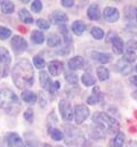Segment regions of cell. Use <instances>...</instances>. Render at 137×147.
Segmentation results:
<instances>
[{
	"instance_id": "obj_33",
	"label": "cell",
	"mask_w": 137,
	"mask_h": 147,
	"mask_svg": "<svg viewBox=\"0 0 137 147\" xmlns=\"http://www.w3.org/2000/svg\"><path fill=\"white\" fill-rule=\"evenodd\" d=\"M33 64L35 65V67L37 69H43L45 67V65H46V62H45V59L41 57V56H35L33 58Z\"/></svg>"
},
{
	"instance_id": "obj_42",
	"label": "cell",
	"mask_w": 137,
	"mask_h": 147,
	"mask_svg": "<svg viewBox=\"0 0 137 147\" xmlns=\"http://www.w3.org/2000/svg\"><path fill=\"white\" fill-rule=\"evenodd\" d=\"M135 18H136V21H137V7H136V9H135Z\"/></svg>"
},
{
	"instance_id": "obj_27",
	"label": "cell",
	"mask_w": 137,
	"mask_h": 147,
	"mask_svg": "<svg viewBox=\"0 0 137 147\" xmlns=\"http://www.w3.org/2000/svg\"><path fill=\"white\" fill-rule=\"evenodd\" d=\"M31 40L33 41L34 43H37V45H41L45 41V36H43V33L41 31L35 30L31 34Z\"/></svg>"
},
{
	"instance_id": "obj_20",
	"label": "cell",
	"mask_w": 137,
	"mask_h": 147,
	"mask_svg": "<svg viewBox=\"0 0 137 147\" xmlns=\"http://www.w3.org/2000/svg\"><path fill=\"white\" fill-rule=\"evenodd\" d=\"M71 29H72V31L75 36H81L86 30V24L82 21H75V22L72 23Z\"/></svg>"
},
{
	"instance_id": "obj_44",
	"label": "cell",
	"mask_w": 137,
	"mask_h": 147,
	"mask_svg": "<svg viewBox=\"0 0 137 147\" xmlns=\"http://www.w3.org/2000/svg\"><path fill=\"white\" fill-rule=\"evenodd\" d=\"M135 70H136V71H137V66H136V69H135Z\"/></svg>"
},
{
	"instance_id": "obj_37",
	"label": "cell",
	"mask_w": 137,
	"mask_h": 147,
	"mask_svg": "<svg viewBox=\"0 0 137 147\" xmlns=\"http://www.w3.org/2000/svg\"><path fill=\"white\" fill-rule=\"evenodd\" d=\"M24 117H25V120L29 123H31L33 121V111L31 110V109H28V110L24 112Z\"/></svg>"
},
{
	"instance_id": "obj_13",
	"label": "cell",
	"mask_w": 137,
	"mask_h": 147,
	"mask_svg": "<svg viewBox=\"0 0 137 147\" xmlns=\"http://www.w3.org/2000/svg\"><path fill=\"white\" fill-rule=\"evenodd\" d=\"M48 71L49 73L54 76H57L63 72V63L57 61V59H54L52 62L48 63Z\"/></svg>"
},
{
	"instance_id": "obj_28",
	"label": "cell",
	"mask_w": 137,
	"mask_h": 147,
	"mask_svg": "<svg viewBox=\"0 0 137 147\" xmlns=\"http://www.w3.org/2000/svg\"><path fill=\"white\" fill-rule=\"evenodd\" d=\"M15 9V6L12 1H2L1 3V11L3 14H12Z\"/></svg>"
},
{
	"instance_id": "obj_38",
	"label": "cell",
	"mask_w": 137,
	"mask_h": 147,
	"mask_svg": "<svg viewBox=\"0 0 137 147\" xmlns=\"http://www.w3.org/2000/svg\"><path fill=\"white\" fill-rule=\"evenodd\" d=\"M60 87H61V83H60V81H55V82H53L52 83V86H50V89L48 90L49 92H52V94H55L58 89H60Z\"/></svg>"
},
{
	"instance_id": "obj_8",
	"label": "cell",
	"mask_w": 137,
	"mask_h": 147,
	"mask_svg": "<svg viewBox=\"0 0 137 147\" xmlns=\"http://www.w3.org/2000/svg\"><path fill=\"white\" fill-rule=\"evenodd\" d=\"M89 116V110L86 105L83 104H78L74 107V120L77 122V124H81L85 122V120H87V117Z\"/></svg>"
},
{
	"instance_id": "obj_18",
	"label": "cell",
	"mask_w": 137,
	"mask_h": 147,
	"mask_svg": "<svg viewBox=\"0 0 137 147\" xmlns=\"http://www.w3.org/2000/svg\"><path fill=\"white\" fill-rule=\"evenodd\" d=\"M83 66V58L81 56H75L68 61V69L72 71L80 70Z\"/></svg>"
},
{
	"instance_id": "obj_5",
	"label": "cell",
	"mask_w": 137,
	"mask_h": 147,
	"mask_svg": "<svg viewBox=\"0 0 137 147\" xmlns=\"http://www.w3.org/2000/svg\"><path fill=\"white\" fill-rule=\"evenodd\" d=\"M58 110L61 113V116L64 121L70 122L73 120V116H74V111L72 110V105L71 103L68 102V99H62L58 104Z\"/></svg>"
},
{
	"instance_id": "obj_40",
	"label": "cell",
	"mask_w": 137,
	"mask_h": 147,
	"mask_svg": "<svg viewBox=\"0 0 137 147\" xmlns=\"http://www.w3.org/2000/svg\"><path fill=\"white\" fill-rule=\"evenodd\" d=\"M127 147H137V142H133V140H130V142L128 143V146Z\"/></svg>"
},
{
	"instance_id": "obj_19",
	"label": "cell",
	"mask_w": 137,
	"mask_h": 147,
	"mask_svg": "<svg viewBox=\"0 0 137 147\" xmlns=\"http://www.w3.org/2000/svg\"><path fill=\"white\" fill-rule=\"evenodd\" d=\"M112 49L115 54L120 55L123 53L125 50V46H123V42L121 40V38L119 37H113L112 38Z\"/></svg>"
},
{
	"instance_id": "obj_17",
	"label": "cell",
	"mask_w": 137,
	"mask_h": 147,
	"mask_svg": "<svg viewBox=\"0 0 137 147\" xmlns=\"http://www.w3.org/2000/svg\"><path fill=\"white\" fill-rule=\"evenodd\" d=\"M39 80H40V86L46 89V90H49L50 89V86H52V79L49 76V74L45 71H41L39 74Z\"/></svg>"
},
{
	"instance_id": "obj_30",
	"label": "cell",
	"mask_w": 137,
	"mask_h": 147,
	"mask_svg": "<svg viewBox=\"0 0 137 147\" xmlns=\"http://www.w3.org/2000/svg\"><path fill=\"white\" fill-rule=\"evenodd\" d=\"M61 43V38L57 34H50L47 38V45L49 47H57Z\"/></svg>"
},
{
	"instance_id": "obj_7",
	"label": "cell",
	"mask_w": 137,
	"mask_h": 147,
	"mask_svg": "<svg viewBox=\"0 0 137 147\" xmlns=\"http://www.w3.org/2000/svg\"><path fill=\"white\" fill-rule=\"evenodd\" d=\"M137 50V41L135 39H130L126 45H125V57L123 59L127 61L128 63H132L136 59L135 57V51Z\"/></svg>"
},
{
	"instance_id": "obj_29",
	"label": "cell",
	"mask_w": 137,
	"mask_h": 147,
	"mask_svg": "<svg viewBox=\"0 0 137 147\" xmlns=\"http://www.w3.org/2000/svg\"><path fill=\"white\" fill-rule=\"evenodd\" d=\"M97 76L101 81H105L110 78V71L105 66H98L97 67Z\"/></svg>"
},
{
	"instance_id": "obj_11",
	"label": "cell",
	"mask_w": 137,
	"mask_h": 147,
	"mask_svg": "<svg viewBox=\"0 0 137 147\" xmlns=\"http://www.w3.org/2000/svg\"><path fill=\"white\" fill-rule=\"evenodd\" d=\"M12 47L14 49V51L16 53H22L25 51L28 48V43L25 41V39L20 36H14L12 38Z\"/></svg>"
},
{
	"instance_id": "obj_4",
	"label": "cell",
	"mask_w": 137,
	"mask_h": 147,
	"mask_svg": "<svg viewBox=\"0 0 137 147\" xmlns=\"http://www.w3.org/2000/svg\"><path fill=\"white\" fill-rule=\"evenodd\" d=\"M92 119H93V123L96 125V128L98 130H103L104 132L112 134L114 131H118V129H119L118 121L106 113L97 112L93 115Z\"/></svg>"
},
{
	"instance_id": "obj_43",
	"label": "cell",
	"mask_w": 137,
	"mask_h": 147,
	"mask_svg": "<svg viewBox=\"0 0 137 147\" xmlns=\"http://www.w3.org/2000/svg\"><path fill=\"white\" fill-rule=\"evenodd\" d=\"M55 147H64V146H61V145H57V146H55Z\"/></svg>"
},
{
	"instance_id": "obj_39",
	"label": "cell",
	"mask_w": 137,
	"mask_h": 147,
	"mask_svg": "<svg viewBox=\"0 0 137 147\" xmlns=\"http://www.w3.org/2000/svg\"><path fill=\"white\" fill-rule=\"evenodd\" d=\"M74 5V1L73 0H62V6L66 7V8H70Z\"/></svg>"
},
{
	"instance_id": "obj_22",
	"label": "cell",
	"mask_w": 137,
	"mask_h": 147,
	"mask_svg": "<svg viewBox=\"0 0 137 147\" xmlns=\"http://www.w3.org/2000/svg\"><path fill=\"white\" fill-rule=\"evenodd\" d=\"M101 100H102V96H101V92H100L98 87H96V88H94V94L88 97L87 103H88L89 105H96V104H98Z\"/></svg>"
},
{
	"instance_id": "obj_12",
	"label": "cell",
	"mask_w": 137,
	"mask_h": 147,
	"mask_svg": "<svg viewBox=\"0 0 137 147\" xmlns=\"http://www.w3.org/2000/svg\"><path fill=\"white\" fill-rule=\"evenodd\" d=\"M114 70L119 73H121L122 75H128L132 72V66L129 65V63L125 59H120L117 62V64L114 65Z\"/></svg>"
},
{
	"instance_id": "obj_16",
	"label": "cell",
	"mask_w": 137,
	"mask_h": 147,
	"mask_svg": "<svg viewBox=\"0 0 137 147\" xmlns=\"http://www.w3.org/2000/svg\"><path fill=\"white\" fill-rule=\"evenodd\" d=\"M94 61L98 62L100 64H106L111 61V55L107 53H102V51H93L92 54Z\"/></svg>"
},
{
	"instance_id": "obj_15",
	"label": "cell",
	"mask_w": 137,
	"mask_h": 147,
	"mask_svg": "<svg viewBox=\"0 0 137 147\" xmlns=\"http://www.w3.org/2000/svg\"><path fill=\"white\" fill-rule=\"evenodd\" d=\"M87 16H88V18L92 20V21H97V20H100V17H101V10H100L98 5H96V3L90 5L89 8L87 9Z\"/></svg>"
},
{
	"instance_id": "obj_3",
	"label": "cell",
	"mask_w": 137,
	"mask_h": 147,
	"mask_svg": "<svg viewBox=\"0 0 137 147\" xmlns=\"http://www.w3.org/2000/svg\"><path fill=\"white\" fill-rule=\"evenodd\" d=\"M64 142L70 147H87L88 142L81 130L72 124H64Z\"/></svg>"
},
{
	"instance_id": "obj_26",
	"label": "cell",
	"mask_w": 137,
	"mask_h": 147,
	"mask_svg": "<svg viewBox=\"0 0 137 147\" xmlns=\"http://www.w3.org/2000/svg\"><path fill=\"white\" fill-rule=\"evenodd\" d=\"M81 81H82V83H83L86 87H90V86H93V84L96 83V79H95L90 73L82 74V76H81Z\"/></svg>"
},
{
	"instance_id": "obj_23",
	"label": "cell",
	"mask_w": 137,
	"mask_h": 147,
	"mask_svg": "<svg viewBox=\"0 0 137 147\" xmlns=\"http://www.w3.org/2000/svg\"><path fill=\"white\" fill-rule=\"evenodd\" d=\"M18 16H20V18H21V21H22L23 23L31 24V23L33 22V17H32V15H31L30 11L26 10L25 8L20 9V11H18Z\"/></svg>"
},
{
	"instance_id": "obj_21",
	"label": "cell",
	"mask_w": 137,
	"mask_h": 147,
	"mask_svg": "<svg viewBox=\"0 0 137 147\" xmlns=\"http://www.w3.org/2000/svg\"><path fill=\"white\" fill-rule=\"evenodd\" d=\"M123 143H125V135H123V132L119 131L114 136V138L111 140L109 147H123Z\"/></svg>"
},
{
	"instance_id": "obj_24",
	"label": "cell",
	"mask_w": 137,
	"mask_h": 147,
	"mask_svg": "<svg viewBox=\"0 0 137 147\" xmlns=\"http://www.w3.org/2000/svg\"><path fill=\"white\" fill-rule=\"evenodd\" d=\"M22 99L28 104H34L37 102V95L30 90H24L22 92Z\"/></svg>"
},
{
	"instance_id": "obj_10",
	"label": "cell",
	"mask_w": 137,
	"mask_h": 147,
	"mask_svg": "<svg viewBox=\"0 0 137 147\" xmlns=\"http://www.w3.org/2000/svg\"><path fill=\"white\" fill-rule=\"evenodd\" d=\"M103 16H104V18H105L106 22H109V23H114V22H117V21L119 20L120 13H119V10H118L117 8H114V7H106V8L104 9V11H103Z\"/></svg>"
},
{
	"instance_id": "obj_34",
	"label": "cell",
	"mask_w": 137,
	"mask_h": 147,
	"mask_svg": "<svg viewBox=\"0 0 137 147\" xmlns=\"http://www.w3.org/2000/svg\"><path fill=\"white\" fill-rule=\"evenodd\" d=\"M12 36V31L5 26H1L0 28V39L1 40H6L8 38Z\"/></svg>"
},
{
	"instance_id": "obj_35",
	"label": "cell",
	"mask_w": 137,
	"mask_h": 147,
	"mask_svg": "<svg viewBox=\"0 0 137 147\" xmlns=\"http://www.w3.org/2000/svg\"><path fill=\"white\" fill-rule=\"evenodd\" d=\"M37 26H38L39 29L47 30V29L49 28V22L46 21V20H43V18H39V20L37 21Z\"/></svg>"
},
{
	"instance_id": "obj_9",
	"label": "cell",
	"mask_w": 137,
	"mask_h": 147,
	"mask_svg": "<svg viewBox=\"0 0 137 147\" xmlns=\"http://www.w3.org/2000/svg\"><path fill=\"white\" fill-rule=\"evenodd\" d=\"M12 62V57L9 51L5 48V47H0V64L2 66V76H6L8 72V67L10 65Z\"/></svg>"
},
{
	"instance_id": "obj_36",
	"label": "cell",
	"mask_w": 137,
	"mask_h": 147,
	"mask_svg": "<svg viewBox=\"0 0 137 147\" xmlns=\"http://www.w3.org/2000/svg\"><path fill=\"white\" fill-rule=\"evenodd\" d=\"M31 8H32V10H33L34 13L41 11V9H42V3H41V1H39V0L33 1V2L31 3Z\"/></svg>"
},
{
	"instance_id": "obj_14",
	"label": "cell",
	"mask_w": 137,
	"mask_h": 147,
	"mask_svg": "<svg viewBox=\"0 0 137 147\" xmlns=\"http://www.w3.org/2000/svg\"><path fill=\"white\" fill-rule=\"evenodd\" d=\"M50 18H52V22H53L54 24H60V25L64 24V23L68 21L66 14H64L63 11H60V10L53 11L52 15H50Z\"/></svg>"
},
{
	"instance_id": "obj_32",
	"label": "cell",
	"mask_w": 137,
	"mask_h": 147,
	"mask_svg": "<svg viewBox=\"0 0 137 147\" xmlns=\"http://www.w3.org/2000/svg\"><path fill=\"white\" fill-rule=\"evenodd\" d=\"M93 38H95L96 40H101L104 37V31H103L101 28H93L92 31H90Z\"/></svg>"
},
{
	"instance_id": "obj_31",
	"label": "cell",
	"mask_w": 137,
	"mask_h": 147,
	"mask_svg": "<svg viewBox=\"0 0 137 147\" xmlns=\"http://www.w3.org/2000/svg\"><path fill=\"white\" fill-rule=\"evenodd\" d=\"M65 80H66V82L70 83V84H77L78 83V75L75 73H73V72H68V73L65 74Z\"/></svg>"
},
{
	"instance_id": "obj_25",
	"label": "cell",
	"mask_w": 137,
	"mask_h": 147,
	"mask_svg": "<svg viewBox=\"0 0 137 147\" xmlns=\"http://www.w3.org/2000/svg\"><path fill=\"white\" fill-rule=\"evenodd\" d=\"M49 135L56 142H60V140L64 139V134L61 130L56 129V128H49Z\"/></svg>"
},
{
	"instance_id": "obj_1",
	"label": "cell",
	"mask_w": 137,
	"mask_h": 147,
	"mask_svg": "<svg viewBox=\"0 0 137 147\" xmlns=\"http://www.w3.org/2000/svg\"><path fill=\"white\" fill-rule=\"evenodd\" d=\"M12 76L15 86L21 90L33 86L34 72L31 63L28 59H20L13 69Z\"/></svg>"
},
{
	"instance_id": "obj_2",
	"label": "cell",
	"mask_w": 137,
	"mask_h": 147,
	"mask_svg": "<svg viewBox=\"0 0 137 147\" xmlns=\"http://www.w3.org/2000/svg\"><path fill=\"white\" fill-rule=\"evenodd\" d=\"M0 109L9 115H16L21 111V102L10 89L0 90Z\"/></svg>"
},
{
	"instance_id": "obj_6",
	"label": "cell",
	"mask_w": 137,
	"mask_h": 147,
	"mask_svg": "<svg viewBox=\"0 0 137 147\" xmlns=\"http://www.w3.org/2000/svg\"><path fill=\"white\" fill-rule=\"evenodd\" d=\"M5 147H25L23 139L16 132H9L3 137Z\"/></svg>"
},
{
	"instance_id": "obj_41",
	"label": "cell",
	"mask_w": 137,
	"mask_h": 147,
	"mask_svg": "<svg viewBox=\"0 0 137 147\" xmlns=\"http://www.w3.org/2000/svg\"><path fill=\"white\" fill-rule=\"evenodd\" d=\"M130 81H132V83H133L134 86H136V87H137V75H135V76H133Z\"/></svg>"
}]
</instances>
